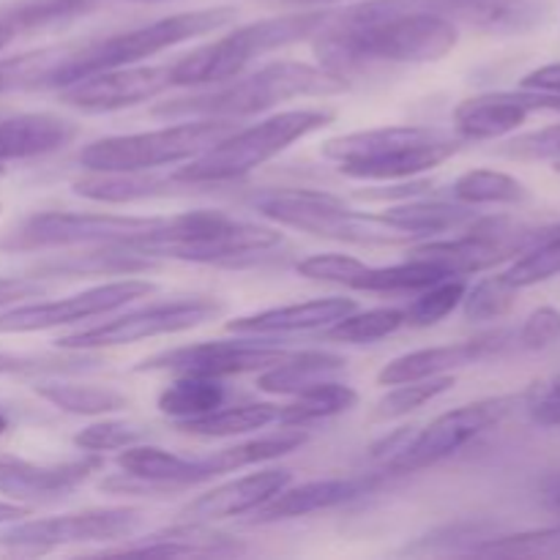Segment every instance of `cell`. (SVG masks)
I'll return each instance as SVG.
<instances>
[{
  "label": "cell",
  "instance_id": "6da1fadb",
  "mask_svg": "<svg viewBox=\"0 0 560 560\" xmlns=\"http://www.w3.org/2000/svg\"><path fill=\"white\" fill-rule=\"evenodd\" d=\"M348 82L334 71L301 60H277L249 77H233L211 91L170 98L151 109L156 118H246L301 96H337Z\"/></svg>",
  "mask_w": 560,
  "mask_h": 560
},
{
  "label": "cell",
  "instance_id": "7a4b0ae2",
  "mask_svg": "<svg viewBox=\"0 0 560 560\" xmlns=\"http://www.w3.org/2000/svg\"><path fill=\"white\" fill-rule=\"evenodd\" d=\"M463 140L432 126H383L323 142L320 153L353 180H405L441 167Z\"/></svg>",
  "mask_w": 560,
  "mask_h": 560
},
{
  "label": "cell",
  "instance_id": "3957f363",
  "mask_svg": "<svg viewBox=\"0 0 560 560\" xmlns=\"http://www.w3.org/2000/svg\"><path fill=\"white\" fill-rule=\"evenodd\" d=\"M282 244V233L262 224L241 222L222 211H189L164 219L162 228L145 238L126 244L140 255L170 257L184 262H217L233 266L244 257H260Z\"/></svg>",
  "mask_w": 560,
  "mask_h": 560
},
{
  "label": "cell",
  "instance_id": "277c9868",
  "mask_svg": "<svg viewBox=\"0 0 560 560\" xmlns=\"http://www.w3.org/2000/svg\"><path fill=\"white\" fill-rule=\"evenodd\" d=\"M235 16H238V11L233 5H211V9L180 11V14L162 16L156 22L115 33L109 38H98V42L74 44V52L55 71L49 88L60 91V88L74 85V82L98 74V71L140 63V60L153 58V55L164 52L170 47H178V44L189 42V38L222 31L230 22H235Z\"/></svg>",
  "mask_w": 560,
  "mask_h": 560
},
{
  "label": "cell",
  "instance_id": "5b68a950",
  "mask_svg": "<svg viewBox=\"0 0 560 560\" xmlns=\"http://www.w3.org/2000/svg\"><path fill=\"white\" fill-rule=\"evenodd\" d=\"M331 120V109H288L271 115L249 129L230 131L217 145L186 162V167H178L173 175L186 186L230 184L277 159L293 142L326 129Z\"/></svg>",
  "mask_w": 560,
  "mask_h": 560
},
{
  "label": "cell",
  "instance_id": "8992f818",
  "mask_svg": "<svg viewBox=\"0 0 560 560\" xmlns=\"http://www.w3.org/2000/svg\"><path fill=\"white\" fill-rule=\"evenodd\" d=\"M334 11H301V14L268 16L235 27L228 36L191 49L173 63V85H222L238 77L260 55L315 38L328 25Z\"/></svg>",
  "mask_w": 560,
  "mask_h": 560
},
{
  "label": "cell",
  "instance_id": "52a82bcc",
  "mask_svg": "<svg viewBox=\"0 0 560 560\" xmlns=\"http://www.w3.org/2000/svg\"><path fill=\"white\" fill-rule=\"evenodd\" d=\"M235 131L230 118H195L191 124H175L167 129L140 131V135L104 137L77 153V164L88 173H140L167 164L191 162L222 137Z\"/></svg>",
  "mask_w": 560,
  "mask_h": 560
},
{
  "label": "cell",
  "instance_id": "ba28073f",
  "mask_svg": "<svg viewBox=\"0 0 560 560\" xmlns=\"http://www.w3.org/2000/svg\"><path fill=\"white\" fill-rule=\"evenodd\" d=\"M252 206L279 228H293L317 238L342 241L359 246H399L408 244V235L388 228L377 213H361L345 206L339 197L328 191L312 189H273L262 191Z\"/></svg>",
  "mask_w": 560,
  "mask_h": 560
},
{
  "label": "cell",
  "instance_id": "9c48e42d",
  "mask_svg": "<svg viewBox=\"0 0 560 560\" xmlns=\"http://www.w3.org/2000/svg\"><path fill=\"white\" fill-rule=\"evenodd\" d=\"M528 402V394H506V397L479 399V402L459 405L448 413L438 416L424 430L408 432L405 443L394 457H388L386 470L392 474H419V470L441 465L479 441L485 432L506 421L520 405Z\"/></svg>",
  "mask_w": 560,
  "mask_h": 560
},
{
  "label": "cell",
  "instance_id": "30bf717a",
  "mask_svg": "<svg viewBox=\"0 0 560 560\" xmlns=\"http://www.w3.org/2000/svg\"><path fill=\"white\" fill-rule=\"evenodd\" d=\"M167 217H115V213L44 211L22 219L0 238L3 252L69 249V246H126L162 228Z\"/></svg>",
  "mask_w": 560,
  "mask_h": 560
},
{
  "label": "cell",
  "instance_id": "8fae6325",
  "mask_svg": "<svg viewBox=\"0 0 560 560\" xmlns=\"http://www.w3.org/2000/svg\"><path fill=\"white\" fill-rule=\"evenodd\" d=\"M224 312V304L208 295L180 301H164V304L145 306V310L126 312L115 320L102 323V326L82 328V331L69 334L58 339L60 350H102V348H120V345H135L142 339L164 337V334L191 331L202 323L213 320Z\"/></svg>",
  "mask_w": 560,
  "mask_h": 560
},
{
  "label": "cell",
  "instance_id": "7c38bea8",
  "mask_svg": "<svg viewBox=\"0 0 560 560\" xmlns=\"http://www.w3.org/2000/svg\"><path fill=\"white\" fill-rule=\"evenodd\" d=\"M145 517L140 509H91L80 514H63L49 520H27L11 523L0 534V545L11 550L49 552L55 547L69 545H107V541H126L142 528Z\"/></svg>",
  "mask_w": 560,
  "mask_h": 560
},
{
  "label": "cell",
  "instance_id": "4fadbf2b",
  "mask_svg": "<svg viewBox=\"0 0 560 560\" xmlns=\"http://www.w3.org/2000/svg\"><path fill=\"white\" fill-rule=\"evenodd\" d=\"M156 293V284L142 279H124V282H107L98 288L82 290L60 301H38V304H16L0 315V334H36L52 331L60 326L91 320V317L109 315L120 306L137 299Z\"/></svg>",
  "mask_w": 560,
  "mask_h": 560
},
{
  "label": "cell",
  "instance_id": "5bb4252c",
  "mask_svg": "<svg viewBox=\"0 0 560 560\" xmlns=\"http://www.w3.org/2000/svg\"><path fill=\"white\" fill-rule=\"evenodd\" d=\"M293 350L257 342H200L162 350L135 366V372H173V375L230 377L246 372H262L284 361Z\"/></svg>",
  "mask_w": 560,
  "mask_h": 560
},
{
  "label": "cell",
  "instance_id": "9a60e30c",
  "mask_svg": "<svg viewBox=\"0 0 560 560\" xmlns=\"http://www.w3.org/2000/svg\"><path fill=\"white\" fill-rule=\"evenodd\" d=\"M170 88H173V63H131L98 71V74L85 77L74 85L60 88V102L71 109H80V113H115V109L151 102Z\"/></svg>",
  "mask_w": 560,
  "mask_h": 560
},
{
  "label": "cell",
  "instance_id": "2e32d148",
  "mask_svg": "<svg viewBox=\"0 0 560 560\" xmlns=\"http://www.w3.org/2000/svg\"><path fill=\"white\" fill-rule=\"evenodd\" d=\"M534 113H560V96L539 91H495L465 98L454 109L463 142H490L517 131Z\"/></svg>",
  "mask_w": 560,
  "mask_h": 560
},
{
  "label": "cell",
  "instance_id": "e0dca14e",
  "mask_svg": "<svg viewBox=\"0 0 560 560\" xmlns=\"http://www.w3.org/2000/svg\"><path fill=\"white\" fill-rule=\"evenodd\" d=\"M517 345V331H490L481 337L465 339L457 345H441V348L413 350V353L397 355L377 372L381 386H397V383L427 381V377L452 375V372L465 370V366L481 364V361L501 359L512 353Z\"/></svg>",
  "mask_w": 560,
  "mask_h": 560
},
{
  "label": "cell",
  "instance_id": "ac0fdd59",
  "mask_svg": "<svg viewBox=\"0 0 560 560\" xmlns=\"http://www.w3.org/2000/svg\"><path fill=\"white\" fill-rule=\"evenodd\" d=\"M98 468H102L98 454L55 465H38L0 454V495L11 501H52L85 485Z\"/></svg>",
  "mask_w": 560,
  "mask_h": 560
},
{
  "label": "cell",
  "instance_id": "d6986e66",
  "mask_svg": "<svg viewBox=\"0 0 560 560\" xmlns=\"http://www.w3.org/2000/svg\"><path fill=\"white\" fill-rule=\"evenodd\" d=\"M402 11H430L454 25L474 27L492 36H517L541 22L536 0H397Z\"/></svg>",
  "mask_w": 560,
  "mask_h": 560
},
{
  "label": "cell",
  "instance_id": "ffe728a7",
  "mask_svg": "<svg viewBox=\"0 0 560 560\" xmlns=\"http://www.w3.org/2000/svg\"><path fill=\"white\" fill-rule=\"evenodd\" d=\"M290 481H293V474L284 468H268L257 470V474H246L241 476V479L228 481V485L213 487L206 495L186 503V506L180 509L178 517L184 520V523H217V520L241 517V514L255 512L262 503L271 501V498L277 495V492H282Z\"/></svg>",
  "mask_w": 560,
  "mask_h": 560
},
{
  "label": "cell",
  "instance_id": "44dd1931",
  "mask_svg": "<svg viewBox=\"0 0 560 560\" xmlns=\"http://www.w3.org/2000/svg\"><path fill=\"white\" fill-rule=\"evenodd\" d=\"M377 476H337V479H315L299 487H284L282 492L255 509V523H279V520L306 517L345 506L361 495H370L377 487Z\"/></svg>",
  "mask_w": 560,
  "mask_h": 560
},
{
  "label": "cell",
  "instance_id": "7402d4cb",
  "mask_svg": "<svg viewBox=\"0 0 560 560\" xmlns=\"http://www.w3.org/2000/svg\"><path fill=\"white\" fill-rule=\"evenodd\" d=\"M107 556H162V558H189V556H244L246 547L238 539L208 528V523H180L173 528L156 530L137 541H124V547L104 550Z\"/></svg>",
  "mask_w": 560,
  "mask_h": 560
},
{
  "label": "cell",
  "instance_id": "603a6c76",
  "mask_svg": "<svg viewBox=\"0 0 560 560\" xmlns=\"http://www.w3.org/2000/svg\"><path fill=\"white\" fill-rule=\"evenodd\" d=\"M359 310L353 299L331 295V299L304 301V304L277 306V310L255 312V315L235 317L228 323L230 334H246V337H268V334H293L312 331V328H328L331 323L342 320L345 315Z\"/></svg>",
  "mask_w": 560,
  "mask_h": 560
},
{
  "label": "cell",
  "instance_id": "cb8c5ba5",
  "mask_svg": "<svg viewBox=\"0 0 560 560\" xmlns=\"http://www.w3.org/2000/svg\"><path fill=\"white\" fill-rule=\"evenodd\" d=\"M77 135H80L77 124L49 113L0 118V164L14 162V159L47 156L74 142Z\"/></svg>",
  "mask_w": 560,
  "mask_h": 560
},
{
  "label": "cell",
  "instance_id": "d4e9b609",
  "mask_svg": "<svg viewBox=\"0 0 560 560\" xmlns=\"http://www.w3.org/2000/svg\"><path fill=\"white\" fill-rule=\"evenodd\" d=\"M71 189L77 197L113 206V202H137L175 195L178 189H191V186L180 184L175 175H156L153 170H140V173H91L85 178H77Z\"/></svg>",
  "mask_w": 560,
  "mask_h": 560
},
{
  "label": "cell",
  "instance_id": "484cf974",
  "mask_svg": "<svg viewBox=\"0 0 560 560\" xmlns=\"http://www.w3.org/2000/svg\"><path fill=\"white\" fill-rule=\"evenodd\" d=\"M388 228L397 233L408 235L410 241L432 238L441 233H454V230H465L474 222L479 213L474 206H463V202H402V206H392L383 213H377Z\"/></svg>",
  "mask_w": 560,
  "mask_h": 560
},
{
  "label": "cell",
  "instance_id": "4316f807",
  "mask_svg": "<svg viewBox=\"0 0 560 560\" xmlns=\"http://www.w3.org/2000/svg\"><path fill=\"white\" fill-rule=\"evenodd\" d=\"M345 366L348 361L342 355L323 353V350H299L279 364L262 370L257 377V388L266 394H277V397H295L315 383L331 381Z\"/></svg>",
  "mask_w": 560,
  "mask_h": 560
},
{
  "label": "cell",
  "instance_id": "83f0119b",
  "mask_svg": "<svg viewBox=\"0 0 560 560\" xmlns=\"http://www.w3.org/2000/svg\"><path fill=\"white\" fill-rule=\"evenodd\" d=\"M282 405L273 402H252V405H233V408H217L197 419L175 421V430L184 435L197 438H235L249 435V432L266 430L273 421H279Z\"/></svg>",
  "mask_w": 560,
  "mask_h": 560
},
{
  "label": "cell",
  "instance_id": "f1b7e54d",
  "mask_svg": "<svg viewBox=\"0 0 560 560\" xmlns=\"http://www.w3.org/2000/svg\"><path fill=\"white\" fill-rule=\"evenodd\" d=\"M310 441V435L304 432V427H288V430L277 432V435L257 438V441L235 443V446L222 448V452H213L206 457V468L211 474V479L222 474H233V470L252 468V465L271 463V459L284 457V454L295 452L304 443Z\"/></svg>",
  "mask_w": 560,
  "mask_h": 560
},
{
  "label": "cell",
  "instance_id": "f546056e",
  "mask_svg": "<svg viewBox=\"0 0 560 560\" xmlns=\"http://www.w3.org/2000/svg\"><path fill=\"white\" fill-rule=\"evenodd\" d=\"M74 44H52V47L31 49L0 60V96L22 91H47L55 71L69 60Z\"/></svg>",
  "mask_w": 560,
  "mask_h": 560
},
{
  "label": "cell",
  "instance_id": "4dcf8cb0",
  "mask_svg": "<svg viewBox=\"0 0 560 560\" xmlns=\"http://www.w3.org/2000/svg\"><path fill=\"white\" fill-rule=\"evenodd\" d=\"M33 392L52 408L71 416H107L129 408V397L115 388L69 381H36Z\"/></svg>",
  "mask_w": 560,
  "mask_h": 560
},
{
  "label": "cell",
  "instance_id": "1f68e13d",
  "mask_svg": "<svg viewBox=\"0 0 560 560\" xmlns=\"http://www.w3.org/2000/svg\"><path fill=\"white\" fill-rule=\"evenodd\" d=\"M355 402H359V392L331 377V381H320L295 394V402L284 405L282 413H279V424L310 427L317 424V421H328L334 416L348 413V410L355 408Z\"/></svg>",
  "mask_w": 560,
  "mask_h": 560
},
{
  "label": "cell",
  "instance_id": "d6a6232c",
  "mask_svg": "<svg viewBox=\"0 0 560 560\" xmlns=\"http://www.w3.org/2000/svg\"><path fill=\"white\" fill-rule=\"evenodd\" d=\"M224 399H228V388H224V383L219 377L178 375L159 394L156 405L170 419L186 421L222 408Z\"/></svg>",
  "mask_w": 560,
  "mask_h": 560
},
{
  "label": "cell",
  "instance_id": "836d02e7",
  "mask_svg": "<svg viewBox=\"0 0 560 560\" xmlns=\"http://www.w3.org/2000/svg\"><path fill=\"white\" fill-rule=\"evenodd\" d=\"M446 277L448 273L438 262L408 255V260L397 262V266H366L350 290H361V293H421L424 288Z\"/></svg>",
  "mask_w": 560,
  "mask_h": 560
},
{
  "label": "cell",
  "instance_id": "e575fe53",
  "mask_svg": "<svg viewBox=\"0 0 560 560\" xmlns=\"http://www.w3.org/2000/svg\"><path fill=\"white\" fill-rule=\"evenodd\" d=\"M452 197L463 206H520L530 197L528 186L501 170H468L452 186Z\"/></svg>",
  "mask_w": 560,
  "mask_h": 560
},
{
  "label": "cell",
  "instance_id": "d590c367",
  "mask_svg": "<svg viewBox=\"0 0 560 560\" xmlns=\"http://www.w3.org/2000/svg\"><path fill=\"white\" fill-rule=\"evenodd\" d=\"M156 266L153 257L140 255L135 249H126V246H104V252H88V255H71L66 260H52L44 262L36 268L38 273H49V277H60V273H69V277H85V273H137L148 271V268Z\"/></svg>",
  "mask_w": 560,
  "mask_h": 560
},
{
  "label": "cell",
  "instance_id": "8d00e7d4",
  "mask_svg": "<svg viewBox=\"0 0 560 560\" xmlns=\"http://www.w3.org/2000/svg\"><path fill=\"white\" fill-rule=\"evenodd\" d=\"M405 326V310H394V306H381V310L370 312H350L342 320L331 323L326 331L328 339L334 342L348 345H372L381 339L392 337Z\"/></svg>",
  "mask_w": 560,
  "mask_h": 560
},
{
  "label": "cell",
  "instance_id": "74e56055",
  "mask_svg": "<svg viewBox=\"0 0 560 560\" xmlns=\"http://www.w3.org/2000/svg\"><path fill=\"white\" fill-rule=\"evenodd\" d=\"M470 556L487 558H547L560 556V525L525 534H492L470 547Z\"/></svg>",
  "mask_w": 560,
  "mask_h": 560
},
{
  "label": "cell",
  "instance_id": "f35d334b",
  "mask_svg": "<svg viewBox=\"0 0 560 560\" xmlns=\"http://www.w3.org/2000/svg\"><path fill=\"white\" fill-rule=\"evenodd\" d=\"M454 386L452 375H438V377H427V381H410V383H397L394 392H388L386 397H381L372 408L370 421L375 424H386V421L402 419V416L413 413L419 410L421 405L432 402L441 394H446L448 388Z\"/></svg>",
  "mask_w": 560,
  "mask_h": 560
},
{
  "label": "cell",
  "instance_id": "ab89813d",
  "mask_svg": "<svg viewBox=\"0 0 560 560\" xmlns=\"http://www.w3.org/2000/svg\"><path fill=\"white\" fill-rule=\"evenodd\" d=\"M560 273V228H550L539 241H536L530 249L523 252L514 266H509V271H503L512 288H534V284L547 282V279H556Z\"/></svg>",
  "mask_w": 560,
  "mask_h": 560
},
{
  "label": "cell",
  "instance_id": "60d3db41",
  "mask_svg": "<svg viewBox=\"0 0 560 560\" xmlns=\"http://www.w3.org/2000/svg\"><path fill=\"white\" fill-rule=\"evenodd\" d=\"M465 293H468L465 277H446L441 282L430 284V288L421 290V295L410 304V310H405V326H435V323H441L443 317H448L463 304Z\"/></svg>",
  "mask_w": 560,
  "mask_h": 560
},
{
  "label": "cell",
  "instance_id": "b9f144b4",
  "mask_svg": "<svg viewBox=\"0 0 560 560\" xmlns=\"http://www.w3.org/2000/svg\"><path fill=\"white\" fill-rule=\"evenodd\" d=\"M98 364L96 355L71 350V355H14L0 353V375H71Z\"/></svg>",
  "mask_w": 560,
  "mask_h": 560
},
{
  "label": "cell",
  "instance_id": "7bdbcfd3",
  "mask_svg": "<svg viewBox=\"0 0 560 560\" xmlns=\"http://www.w3.org/2000/svg\"><path fill=\"white\" fill-rule=\"evenodd\" d=\"M96 5V0H31V3H22L16 9H11L9 14H3L5 22L14 25V31H33V27H47L55 22L74 20V16L85 14Z\"/></svg>",
  "mask_w": 560,
  "mask_h": 560
},
{
  "label": "cell",
  "instance_id": "ee69618b",
  "mask_svg": "<svg viewBox=\"0 0 560 560\" xmlns=\"http://www.w3.org/2000/svg\"><path fill=\"white\" fill-rule=\"evenodd\" d=\"M514 295H517V288L501 277L481 279L476 288H470L463 299V315L465 320H495V317H503L514 306Z\"/></svg>",
  "mask_w": 560,
  "mask_h": 560
},
{
  "label": "cell",
  "instance_id": "f6af8a7d",
  "mask_svg": "<svg viewBox=\"0 0 560 560\" xmlns=\"http://www.w3.org/2000/svg\"><path fill=\"white\" fill-rule=\"evenodd\" d=\"M145 441V430L129 421H96L88 424L74 435V446L88 454H104V452H120L126 446Z\"/></svg>",
  "mask_w": 560,
  "mask_h": 560
},
{
  "label": "cell",
  "instance_id": "bcb514c9",
  "mask_svg": "<svg viewBox=\"0 0 560 560\" xmlns=\"http://www.w3.org/2000/svg\"><path fill=\"white\" fill-rule=\"evenodd\" d=\"M366 268V262H361L359 257L350 255H312L306 260H301L295 266V271L306 279H315V282H331V284H345V288H353L355 279L361 277V271Z\"/></svg>",
  "mask_w": 560,
  "mask_h": 560
},
{
  "label": "cell",
  "instance_id": "7dc6e473",
  "mask_svg": "<svg viewBox=\"0 0 560 560\" xmlns=\"http://www.w3.org/2000/svg\"><path fill=\"white\" fill-rule=\"evenodd\" d=\"M501 156L520 159V162L560 164V124L528 131L523 137H514V140H509L501 148Z\"/></svg>",
  "mask_w": 560,
  "mask_h": 560
},
{
  "label": "cell",
  "instance_id": "c3c4849f",
  "mask_svg": "<svg viewBox=\"0 0 560 560\" xmlns=\"http://www.w3.org/2000/svg\"><path fill=\"white\" fill-rule=\"evenodd\" d=\"M560 339V310L556 306H539L525 317L517 331V345L523 350L552 348Z\"/></svg>",
  "mask_w": 560,
  "mask_h": 560
},
{
  "label": "cell",
  "instance_id": "681fc988",
  "mask_svg": "<svg viewBox=\"0 0 560 560\" xmlns=\"http://www.w3.org/2000/svg\"><path fill=\"white\" fill-rule=\"evenodd\" d=\"M525 408L539 427H560V377L528 392Z\"/></svg>",
  "mask_w": 560,
  "mask_h": 560
},
{
  "label": "cell",
  "instance_id": "f907efd6",
  "mask_svg": "<svg viewBox=\"0 0 560 560\" xmlns=\"http://www.w3.org/2000/svg\"><path fill=\"white\" fill-rule=\"evenodd\" d=\"M44 293H47V284L38 282V277H0V310L38 299Z\"/></svg>",
  "mask_w": 560,
  "mask_h": 560
},
{
  "label": "cell",
  "instance_id": "816d5d0a",
  "mask_svg": "<svg viewBox=\"0 0 560 560\" xmlns=\"http://www.w3.org/2000/svg\"><path fill=\"white\" fill-rule=\"evenodd\" d=\"M525 91H539V93H552L560 96V63H547L534 69L530 74L523 77Z\"/></svg>",
  "mask_w": 560,
  "mask_h": 560
},
{
  "label": "cell",
  "instance_id": "f5cc1de1",
  "mask_svg": "<svg viewBox=\"0 0 560 560\" xmlns=\"http://www.w3.org/2000/svg\"><path fill=\"white\" fill-rule=\"evenodd\" d=\"M539 498H541V506L547 512H552L556 517H560V470L556 474H547L539 485Z\"/></svg>",
  "mask_w": 560,
  "mask_h": 560
},
{
  "label": "cell",
  "instance_id": "db71d44e",
  "mask_svg": "<svg viewBox=\"0 0 560 560\" xmlns=\"http://www.w3.org/2000/svg\"><path fill=\"white\" fill-rule=\"evenodd\" d=\"M27 509L20 506V503H0V525L20 523L22 517H27Z\"/></svg>",
  "mask_w": 560,
  "mask_h": 560
},
{
  "label": "cell",
  "instance_id": "11a10c76",
  "mask_svg": "<svg viewBox=\"0 0 560 560\" xmlns=\"http://www.w3.org/2000/svg\"><path fill=\"white\" fill-rule=\"evenodd\" d=\"M14 36H16L14 25H11V22H5L3 16H0V49H3L5 44H9Z\"/></svg>",
  "mask_w": 560,
  "mask_h": 560
},
{
  "label": "cell",
  "instance_id": "9f6ffc18",
  "mask_svg": "<svg viewBox=\"0 0 560 560\" xmlns=\"http://www.w3.org/2000/svg\"><path fill=\"white\" fill-rule=\"evenodd\" d=\"M295 5H334V3H348V0H288Z\"/></svg>",
  "mask_w": 560,
  "mask_h": 560
},
{
  "label": "cell",
  "instance_id": "6f0895ef",
  "mask_svg": "<svg viewBox=\"0 0 560 560\" xmlns=\"http://www.w3.org/2000/svg\"><path fill=\"white\" fill-rule=\"evenodd\" d=\"M9 432V419H5L3 413H0V435H5Z\"/></svg>",
  "mask_w": 560,
  "mask_h": 560
},
{
  "label": "cell",
  "instance_id": "680465c9",
  "mask_svg": "<svg viewBox=\"0 0 560 560\" xmlns=\"http://www.w3.org/2000/svg\"><path fill=\"white\" fill-rule=\"evenodd\" d=\"M3 173H5V170H3V167H0V175H3Z\"/></svg>",
  "mask_w": 560,
  "mask_h": 560
}]
</instances>
